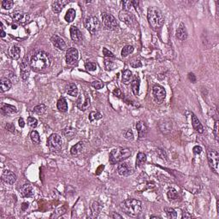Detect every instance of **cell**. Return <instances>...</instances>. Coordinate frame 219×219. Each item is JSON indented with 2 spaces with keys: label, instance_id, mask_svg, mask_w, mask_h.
<instances>
[{
  "label": "cell",
  "instance_id": "d6a6232c",
  "mask_svg": "<svg viewBox=\"0 0 219 219\" xmlns=\"http://www.w3.org/2000/svg\"><path fill=\"white\" fill-rule=\"evenodd\" d=\"M132 78V72L129 70H125L123 71V75H122V80L124 84H129Z\"/></svg>",
  "mask_w": 219,
  "mask_h": 219
},
{
  "label": "cell",
  "instance_id": "d4e9b609",
  "mask_svg": "<svg viewBox=\"0 0 219 219\" xmlns=\"http://www.w3.org/2000/svg\"><path fill=\"white\" fill-rule=\"evenodd\" d=\"M67 93L72 97H76L79 93V90L77 88V86L74 83H70L66 87Z\"/></svg>",
  "mask_w": 219,
  "mask_h": 219
},
{
  "label": "cell",
  "instance_id": "e0dca14e",
  "mask_svg": "<svg viewBox=\"0 0 219 219\" xmlns=\"http://www.w3.org/2000/svg\"><path fill=\"white\" fill-rule=\"evenodd\" d=\"M70 36L71 39L75 41V42H80L82 40V33L80 31V29L75 26H72L70 27Z\"/></svg>",
  "mask_w": 219,
  "mask_h": 219
},
{
  "label": "cell",
  "instance_id": "836d02e7",
  "mask_svg": "<svg viewBox=\"0 0 219 219\" xmlns=\"http://www.w3.org/2000/svg\"><path fill=\"white\" fill-rule=\"evenodd\" d=\"M75 10H74V9H70V10L67 11L66 15H65V17H64V18H65V21H66L67 22H73L74 20H75Z\"/></svg>",
  "mask_w": 219,
  "mask_h": 219
},
{
  "label": "cell",
  "instance_id": "44dd1931",
  "mask_svg": "<svg viewBox=\"0 0 219 219\" xmlns=\"http://www.w3.org/2000/svg\"><path fill=\"white\" fill-rule=\"evenodd\" d=\"M176 38L180 40H185L187 38V33L186 27L183 25V23H181L179 27L176 29Z\"/></svg>",
  "mask_w": 219,
  "mask_h": 219
},
{
  "label": "cell",
  "instance_id": "e575fe53",
  "mask_svg": "<svg viewBox=\"0 0 219 219\" xmlns=\"http://www.w3.org/2000/svg\"><path fill=\"white\" fill-rule=\"evenodd\" d=\"M46 111V106L44 104L38 105H36V106L33 108V112H35L38 115H42Z\"/></svg>",
  "mask_w": 219,
  "mask_h": 219
},
{
  "label": "cell",
  "instance_id": "2e32d148",
  "mask_svg": "<svg viewBox=\"0 0 219 219\" xmlns=\"http://www.w3.org/2000/svg\"><path fill=\"white\" fill-rule=\"evenodd\" d=\"M12 17H13L14 21H16L17 22L21 24L27 23L30 19V17L28 14L21 12V11H17V12L13 13Z\"/></svg>",
  "mask_w": 219,
  "mask_h": 219
},
{
  "label": "cell",
  "instance_id": "ee69618b",
  "mask_svg": "<svg viewBox=\"0 0 219 219\" xmlns=\"http://www.w3.org/2000/svg\"><path fill=\"white\" fill-rule=\"evenodd\" d=\"M105 66L107 70H112L115 67V64L110 58H105Z\"/></svg>",
  "mask_w": 219,
  "mask_h": 219
},
{
  "label": "cell",
  "instance_id": "f907efd6",
  "mask_svg": "<svg viewBox=\"0 0 219 219\" xmlns=\"http://www.w3.org/2000/svg\"><path fill=\"white\" fill-rule=\"evenodd\" d=\"M213 133H214V135H215V138H216V139L217 140L218 139V121H216V123H215V127H214V131H213Z\"/></svg>",
  "mask_w": 219,
  "mask_h": 219
},
{
  "label": "cell",
  "instance_id": "6da1fadb",
  "mask_svg": "<svg viewBox=\"0 0 219 219\" xmlns=\"http://www.w3.org/2000/svg\"><path fill=\"white\" fill-rule=\"evenodd\" d=\"M51 58L49 54L43 51H39L34 53L31 61V68L36 72H42L47 70L51 66Z\"/></svg>",
  "mask_w": 219,
  "mask_h": 219
},
{
  "label": "cell",
  "instance_id": "ba28073f",
  "mask_svg": "<svg viewBox=\"0 0 219 219\" xmlns=\"http://www.w3.org/2000/svg\"><path fill=\"white\" fill-rule=\"evenodd\" d=\"M102 20L105 27L107 29L110 30H116L118 27V23L116 22V18L113 17L112 15L108 13H104L102 15Z\"/></svg>",
  "mask_w": 219,
  "mask_h": 219
},
{
  "label": "cell",
  "instance_id": "6125c7cd",
  "mask_svg": "<svg viewBox=\"0 0 219 219\" xmlns=\"http://www.w3.org/2000/svg\"><path fill=\"white\" fill-rule=\"evenodd\" d=\"M151 218H161L160 217H157V216H152L151 217Z\"/></svg>",
  "mask_w": 219,
  "mask_h": 219
},
{
  "label": "cell",
  "instance_id": "11a10c76",
  "mask_svg": "<svg viewBox=\"0 0 219 219\" xmlns=\"http://www.w3.org/2000/svg\"><path fill=\"white\" fill-rule=\"evenodd\" d=\"M188 78H189V80L192 81V82H195L196 81V77H195V75H193L192 73H189L188 74Z\"/></svg>",
  "mask_w": 219,
  "mask_h": 219
},
{
  "label": "cell",
  "instance_id": "94428289",
  "mask_svg": "<svg viewBox=\"0 0 219 219\" xmlns=\"http://www.w3.org/2000/svg\"><path fill=\"white\" fill-rule=\"evenodd\" d=\"M27 207H28V204H27V203H23V204H22V211H25Z\"/></svg>",
  "mask_w": 219,
  "mask_h": 219
},
{
  "label": "cell",
  "instance_id": "1f68e13d",
  "mask_svg": "<svg viewBox=\"0 0 219 219\" xmlns=\"http://www.w3.org/2000/svg\"><path fill=\"white\" fill-rule=\"evenodd\" d=\"M146 162V155L144 153H139L136 158V166L141 167Z\"/></svg>",
  "mask_w": 219,
  "mask_h": 219
},
{
  "label": "cell",
  "instance_id": "60d3db41",
  "mask_svg": "<svg viewBox=\"0 0 219 219\" xmlns=\"http://www.w3.org/2000/svg\"><path fill=\"white\" fill-rule=\"evenodd\" d=\"M164 211H165L166 214H167V217H168L169 218H171V219L176 218V216H177L176 212L175 211V210L173 209V208H165Z\"/></svg>",
  "mask_w": 219,
  "mask_h": 219
},
{
  "label": "cell",
  "instance_id": "6f0895ef",
  "mask_svg": "<svg viewBox=\"0 0 219 219\" xmlns=\"http://www.w3.org/2000/svg\"><path fill=\"white\" fill-rule=\"evenodd\" d=\"M113 93H114V94H115V95H116V96H118V97L122 96V93H121V91H120L119 89H117V88H116V89L115 90Z\"/></svg>",
  "mask_w": 219,
  "mask_h": 219
},
{
  "label": "cell",
  "instance_id": "7c38bea8",
  "mask_svg": "<svg viewBox=\"0 0 219 219\" xmlns=\"http://www.w3.org/2000/svg\"><path fill=\"white\" fill-rule=\"evenodd\" d=\"M30 67H31V64L28 62V59H27V57L24 58L22 60V62L21 63L20 65L21 76L22 78V80H26L28 78V76H29Z\"/></svg>",
  "mask_w": 219,
  "mask_h": 219
},
{
  "label": "cell",
  "instance_id": "8d00e7d4",
  "mask_svg": "<svg viewBox=\"0 0 219 219\" xmlns=\"http://www.w3.org/2000/svg\"><path fill=\"white\" fill-rule=\"evenodd\" d=\"M30 138H31V140H32L34 144H40V134H39V133H38L37 131H35V130H33V131L31 132V134H30Z\"/></svg>",
  "mask_w": 219,
  "mask_h": 219
},
{
  "label": "cell",
  "instance_id": "4316f807",
  "mask_svg": "<svg viewBox=\"0 0 219 219\" xmlns=\"http://www.w3.org/2000/svg\"><path fill=\"white\" fill-rule=\"evenodd\" d=\"M139 85H140V80H139V77L135 76L131 82V87H132V91L133 93L137 96L139 94Z\"/></svg>",
  "mask_w": 219,
  "mask_h": 219
},
{
  "label": "cell",
  "instance_id": "9f6ffc18",
  "mask_svg": "<svg viewBox=\"0 0 219 219\" xmlns=\"http://www.w3.org/2000/svg\"><path fill=\"white\" fill-rule=\"evenodd\" d=\"M18 123H19V126L21 128H24L25 127V122H24L23 118H20V119L18 120Z\"/></svg>",
  "mask_w": 219,
  "mask_h": 219
},
{
  "label": "cell",
  "instance_id": "7dc6e473",
  "mask_svg": "<svg viewBox=\"0 0 219 219\" xmlns=\"http://www.w3.org/2000/svg\"><path fill=\"white\" fill-rule=\"evenodd\" d=\"M92 86H93L94 88H96V89H101V88H103L105 85H104V83H102L101 81L94 80V81L92 82Z\"/></svg>",
  "mask_w": 219,
  "mask_h": 219
},
{
  "label": "cell",
  "instance_id": "f5cc1de1",
  "mask_svg": "<svg viewBox=\"0 0 219 219\" xmlns=\"http://www.w3.org/2000/svg\"><path fill=\"white\" fill-rule=\"evenodd\" d=\"M5 128H6V129L9 130V131L11 132V133H15V130H16V129H15V126H14L13 124L9 123V124H7Z\"/></svg>",
  "mask_w": 219,
  "mask_h": 219
},
{
  "label": "cell",
  "instance_id": "680465c9",
  "mask_svg": "<svg viewBox=\"0 0 219 219\" xmlns=\"http://www.w3.org/2000/svg\"><path fill=\"white\" fill-rule=\"evenodd\" d=\"M110 217H112V218H122V216H120V215H118V214H116V213H112L111 215H110Z\"/></svg>",
  "mask_w": 219,
  "mask_h": 219
},
{
  "label": "cell",
  "instance_id": "f6af8a7d",
  "mask_svg": "<svg viewBox=\"0 0 219 219\" xmlns=\"http://www.w3.org/2000/svg\"><path fill=\"white\" fill-rule=\"evenodd\" d=\"M85 68L89 71H94V70H96L97 65L96 63H92V62H86L85 63Z\"/></svg>",
  "mask_w": 219,
  "mask_h": 219
},
{
  "label": "cell",
  "instance_id": "cb8c5ba5",
  "mask_svg": "<svg viewBox=\"0 0 219 219\" xmlns=\"http://www.w3.org/2000/svg\"><path fill=\"white\" fill-rule=\"evenodd\" d=\"M83 147H84V143L78 142L75 146H72V148L70 150V153H71V154L73 156H78V155H80V153H82Z\"/></svg>",
  "mask_w": 219,
  "mask_h": 219
},
{
  "label": "cell",
  "instance_id": "603a6c76",
  "mask_svg": "<svg viewBox=\"0 0 219 219\" xmlns=\"http://www.w3.org/2000/svg\"><path fill=\"white\" fill-rule=\"evenodd\" d=\"M1 111H2V114H3L4 116H10V115H12L14 113L17 112V110L13 105H3L2 108H1Z\"/></svg>",
  "mask_w": 219,
  "mask_h": 219
},
{
  "label": "cell",
  "instance_id": "816d5d0a",
  "mask_svg": "<svg viewBox=\"0 0 219 219\" xmlns=\"http://www.w3.org/2000/svg\"><path fill=\"white\" fill-rule=\"evenodd\" d=\"M192 152H193L194 154H199V153H201V152H202V148L199 146H195L192 148Z\"/></svg>",
  "mask_w": 219,
  "mask_h": 219
},
{
  "label": "cell",
  "instance_id": "7402d4cb",
  "mask_svg": "<svg viewBox=\"0 0 219 219\" xmlns=\"http://www.w3.org/2000/svg\"><path fill=\"white\" fill-rule=\"evenodd\" d=\"M192 125L194 130H196V132H198L199 134H202L204 132V128H203L202 124L200 123L199 119L193 114H192Z\"/></svg>",
  "mask_w": 219,
  "mask_h": 219
},
{
  "label": "cell",
  "instance_id": "681fc988",
  "mask_svg": "<svg viewBox=\"0 0 219 219\" xmlns=\"http://www.w3.org/2000/svg\"><path fill=\"white\" fill-rule=\"evenodd\" d=\"M124 135H125V138L128 139H133L134 138V134L131 129H127L124 132Z\"/></svg>",
  "mask_w": 219,
  "mask_h": 219
},
{
  "label": "cell",
  "instance_id": "ffe728a7",
  "mask_svg": "<svg viewBox=\"0 0 219 219\" xmlns=\"http://www.w3.org/2000/svg\"><path fill=\"white\" fill-rule=\"evenodd\" d=\"M67 3H69V1H63V0H59V1H54L51 3V9L52 11L55 13H59L62 11L63 7L66 5Z\"/></svg>",
  "mask_w": 219,
  "mask_h": 219
},
{
  "label": "cell",
  "instance_id": "7bdbcfd3",
  "mask_svg": "<svg viewBox=\"0 0 219 219\" xmlns=\"http://www.w3.org/2000/svg\"><path fill=\"white\" fill-rule=\"evenodd\" d=\"M27 124H28L29 127H31L32 129H35V128L38 126V121H37L36 118L32 117V116H29V117L27 118Z\"/></svg>",
  "mask_w": 219,
  "mask_h": 219
},
{
  "label": "cell",
  "instance_id": "ac0fdd59",
  "mask_svg": "<svg viewBox=\"0 0 219 219\" xmlns=\"http://www.w3.org/2000/svg\"><path fill=\"white\" fill-rule=\"evenodd\" d=\"M136 129H137V131H138V135H139V139H144V138L146 136V134H147V131H148L147 126L145 124L144 122L139 121V122L137 123Z\"/></svg>",
  "mask_w": 219,
  "mask_h": 219
},
{
  "label": "cell",
  "instance_id": "f35d334b",
  "mask_svg": "<svg viewBox=\"0 0 219 219\" xmlns=\"http://www.w3.org/2000/svg\"><path fill=\"white\" fill-rule=\"evenodd\" d=\"M134 51V47L132 46H126L123 48L122 50V56H128L129 54H131Z\"/></svg>",
  "mask_w": 219,
  "mask_h": 219
},
{
  "label": "cell",
  "instance_id": "7a4b0ae2",
  "mask_svg": "<svg viewBox=\"0 0 219 219\" xmlns=\"http://www.w3.org/2000/svg\"><path fill=\"white\" fill-rule=\"evenodd\" d=\"M121 209L123 212L131 217H136L142 211L141 202L134 199H129L121 203Z\"/></svg>",
  "mask_w": 219,
  "mask_h": 219
},
{
  "label": "cell",
  "instance_id": "83f0119b",
  "mask_svg": "<svg viewBox=\"0 0 219 219\" xmlns=\"http://www.w3.org/2000/svg\"><path fill=\"white\" fill-rule=\"evenodd\" d=\"M56 107L59 111L62 112H66L68 110V104H67L66 100L64 98H61L58 100L57 103H56Z\"/></svg>",
  "mask_w": 219,
  "mask_h": 219
},
{
  "label": "cell",
  "instance_id": "bcb514c9",
  "mask_svg": "<svg viewBox=\"0 0 219 219\" xmlns=\"http://www.w3.org/2000/svg\"><path fill=\"white\" fill-rule=\"evenodd\" d=\"M122 4H123V6L124 7V10H127V11H129V10L131 9L132 5H133L132 1H123V2H122Z\"/></svg>",
  "mask_w": 219,
  "mask_h": 219
},
{
  "label": "cell",
  "instance_id": "f546056e",
  "mask_svg": "<svg viewBox=\"0 0 219 219\" xmlns=\"http://www.w3.org/2000/svg\"><path fill=\"white\" fill-rule=\"evenodd\" d=\"M101 210H102V205L100 204V202H98V201H95V202L93 203V205H92V212H93V217H97L99 214H100V212H101Z\"/></svg>",
  "mask_w": 219,
  "mask_h": 219
},
{
  "label": "cell",
  "instance_id": "d590c367",
  "mask_svg": "<svg viewBox=\"0 0 219 219\" xmlns=\"http://www.w3.org/2000/svg\"><path fill=\"white\" fill-rule=\"evenodd\" d=\"M167 196H168V198H169L170 200H176V199H177L179 198L178 192H177V191H176V189H174V188L169 189V191L167 192Z\"/></svg>",
  "mask_w": 219,
  "mask_h": 219
},
{
  "label": "cell",
  "instance_id": "b9f144b4",
  "mask_svg": "<svg viewBox=\"0 0 219 219\" xmlns=\"http://www.w3.org/2000/svg\"><path fill=\"white\" fill-rule=\"evenodd\" d=\"M14 2L11 0H3L2 2V7L4 10H10L13 7Z\"/></svg>",
  "mask_w": 219,
  "mask_h": 219
},
{
  "label": "cell",
  "instance_id": "8992f818",
  "mask_svg": "<svg viewBox=\"0 0 219 219\" xmlns=\"http://www.w3.org/2000/svg\"><path fill=\"white\" fill-rule=\"evenodd\" d=\"M207 158L208 163L215 174H218V165H219V154L215 150H209L207 153Z\"/></svg>",
  "mask_w": 219,
  "mask_h": 219
},
{
  "label": "cell",
  "instance_id": "277c9868",
  "mask_svg": "<svg viewBox=\"0 0 219 219\" xmlns=\"http://www.w3.org/2000/svg\"><path fill=\"white\" fill-rule=\"evenodd\" d=\"M131 150L129 148H116L110 153V163L111 164L121 163L131 156Z\"/></svg>",
  "mask_w": 219,
  "mask_h": 219
},
{
  "label": "cell",
  "instance_id": "8fae6325",
  "mask_svg": "<svg viewBox=\"0 0 219 219\" xmlns=\"http://www.w3.org/2000/svg\"><path fill=\"white\" fill-rule=\"evenodd\" d=\"M119 19L128 26H134V17L131 13L127 10H121L119 12Z\"/></svg>",
  "mask_w": 219,
  "mask_h": 219
},
{
  "label": "cell",
  "instance_id": "5bb4252c",
  "mask_svg": "<svg viewBox=\"0 0 219 219\" xmlns=\"http://www.w3.org/2000/svg\"><path fill=\"white\" fill-rule=\"evenodd\" d=\"M51 43H52L54 46L57 48L58 50L65 51L67 49L65 41L63 40V38H61V37L56 35V34H55V35H53V36L51 38Z\"/></svg>",
  "mask_w": 219,
  "mask_h": 219
},
{
  "label": "cell",
  "instance_id": "f1b7e54d",
  "mask_svg": "<svg viewBox=\"0 0 219 219\" xmlns=\"http://www.w3.org/2000/svg\"><path fill=\"white\" fill-rule=\"evenodd\" d=\"M85 101L83 103L77 104V107L80 110H86L88 109V107L90 106V98L88 96L87 93H85Z\"/></svg>",
  "mask_w": 219,
  "mask_h": 219
},
{
  "label": "cell",
  "instance_id": "30bf717a",
  "mask_svg": "<svg viewBox=\"0 0 219 219\" xmlns=\"http://www.w3.org/2000/svg\"><path fill=\"white\" fill-rule=\"evenodd\" d=\"M79 58V52L75 48H69L66 52V63L69 65H73Z\"/></svg>",
  "mask_w": 219,
  "mask_h": 219
},
{
  "label": "cell",
  "instance_id": "5b68a950",
  "mask_svg": "<svg viewBox=\"0 0 219 219\" xmlns=\"http://www.w3.org/2000/svg\"><path fill=\"white\" fill-rule=\"evenodd\" d=\"M47 146L51 152H57L63 146L62 138L57 134H52L47 139Z\"/></svg>",
  "mask_w": 219,
  "mask_h": 219
},
{
  "label": "cell",
  "instance_id": "9c48e42d",
  "mask_svg": "<svg viewBox=\"0 0 219 219\" xmlns=\"http://www.w3.org/2000/svg\"><path fill=\"white\" fill-rule=\"evenodd\" d=\"M153 94L154 101L158 104H161L166 97V92L163 86L160 85H154L153 87Z\"/></svg>",
  "mask_w": 219,
  "mask_h": 219
},
{
  "label": "cell",
  "instance_id": "74e56055",
  "mask_svg": "<svg viewBox=\"0 0 219 219\" xmlns=\"http://www.w3.org/2000/svg\"><path fill=\"white\" fill-rule=\"evenodd\" d=\"M103 117L102 114H100V112H97V111H93L89 114V120L90 122H94V121H98L100 120Z\"/></svg>",
  "mask_w": 219,
  "mask_h": 219
},
{
  "label": "cell",
  "instance_id": "c3c4849f",
  "mask_svg": "<svg viewBox=\"0 0 219 219\" xmlns=\"http://www.w3.org/2000/svg\"><path fill=\"white\" fill-rule=\"evenodd\" d=\"M103 54L104 56H105V57H108V58H113V57H115L114 54H113L111 51H110L107 48H103Z\"/></svg>",
  "mask_w": 219,
  "mask_h": 219
},
{
  "label": "cell",
  "instance_id": "4dcf8cb0",
  "mask_svg": "<svg viewBox=\"0 0 219 219\" xmlns=\"http://www.w3.org/2000/svg\"><path fill=\"white\" fill-rule=\"evenodd\" d=\"M20 54H21V49L18 46H14L11 47V49L10 51V56L15 60H17L19 57H20Z\"/></svg>",
  "mask_w": 219,
  "mask_h": 219
},
{
  "label": "cell",
  "instance_id": "ab89813d",
  "mask_svg": "<svg viewBox=\"0 0 219 219\" xmlns=\"http://www.w3.org/2000/svg\"><path fill=\"white\" fill-rule=\"evenodd\" d=\"M63 134L66 137H72L75 135V134L76 133V131L73 128H66L63 129Z\"/></svg>",
  "mask_w": 219,
  "mask_h": 219
},
{
  "label": "cell",
  "instance_id": "9a60e30c",
  "mask_svg": "<svg viewBox=\"0 0 219 219\" xmlns=\"http://www.w3.org/2000/svg\"><path fill=\"white\" fill-rule=\"evenodd\" d=\"M2 181L7 184L12 185L17 182V176L10 170H4L2 174Z\"/></svg>",
  "mask_w": 219,
  "mask_h": 219
},
{
  "label": "cell",
  "instance_id": "3957f363",
  "mask_svg": "<svg viewBox=\"0 0 219 219\" xmlns=\"http://www.w3.org/2000/svg\"><path fill=\"white\" fill-rule=\"evenodd\" d=\"M147 19L151 27L154 30L159 29L164 22V17L159 9L151 7L147 11Z\"/></svg>",
  "mask_w": 219,
  "mask_h": 219
},
{
  "label": "cell",
  "instance_id": "91938a15",
  "mask_svg": "<svg viewBox=\"0 0 219 219\" xmlns=\"http://www.w3.org/2000/svg\"><path fill=\"white\" fill-rule=\"evenodd\" d=\"M191 218L192 217V216L191 215H189V214H187V212H183V214H182V218Z\"/></svg>",
  "mask_w": 219,
  "mask_h": 219
},
{
  "label": "cell",
  "instance_id": "d6986e66",
  "mask_svg": "<svg viewBox=\"0 0 219 219\" xmlns=\"http://www.w3.org/2000/svg\"><path fill=\"white\" fill-rule=\"evenodd\" d=\"M21 194L25 197V198H30L33 197L34 194L33 189L30 184H24L23 186L21 187Z\"/></svg>",
  "mask_w": 219,
  "mask_h": 219
},
{
  "label": "cell",
  "instance_id": "4fadbf2b",
  "mask_svg": "<svg viewBox=\"0 0 219 219\" xmlns=\"http://www.w3.org/2000/svg\"><path fill=\"white\" fill-rule=\"evenodd\" d=\"M117 173L121 176H129L134 173V169L128 163H122L117 168Z\"/></svg>",
  "mask_w": 219,
  "mask_h": 219
},
{
  "label": "cell",
  "instance_id": "484cf974",
  "mask_svg": "<svg viewBox=\"0 0 219 219\" xmlns=\"http://www.w3.org/2000/svg\"><path fill=\"white\" fill-rule=\"evenodd\" d=\"M12 86V83L9 79L7 78H3L1 81H0V89H1V93H4L8 90L10 89V87Z\"/></svg>",
  "mask_w": 219,
  "mask_h": 219
},
{
  "label": "cell",
  "instance_id": "db71d44e",
  "mask_svg": "<svg viewBox=\"0 0 219 219\" xmlns=\"http://www.w3.org/2000/svg\"><path fill=\"white\" fill-rule=\"evenodd\" d=\"M131 66L133 67V68H137V67H140V66H141V63L139 62V60H138V61H133V62L131 63Z\"/></svg>",
  "mask_w": 219,
  "mask_h": 219
},
{
  "label": "cell",
  "instance_id": "52a82bcc",
  "mask_svg": "<svg viewBox=\"0 0 219 219\" xmlns=\"http://www.w3.org/2000/svg\"><path fill=\"white\" fill-rule=\"evenodd\" d=\"M84 25L91 34H94L100 29V21L98 20L96 17H89L86 18V20L84 22Z\"/></svg>",
  "mask_w": 219,
  "mask_h": 219
}]
</instances>
